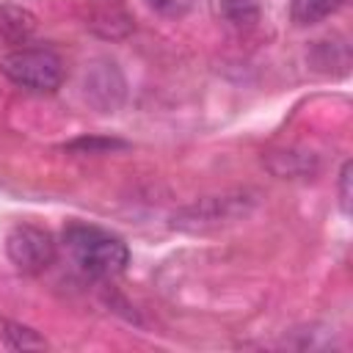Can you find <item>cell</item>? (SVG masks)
Segmentation results:
<instances>
[{
  "mask_svg": "<svg viewBox=\"0 0 353 353\" xmlns=\"http://www.w3.org/2000/svg\"><path fill=\"white\" fill-rule=\"evenodd\" d=\"M6 254L17 270L28 276H39L55 262L58 243L47 229L33 223H19L6 234Z\"/></svg>",
  "mask_w": 353,
  "mask_h": 353,
  "instance_id": "cell-4",
  "label": "cell"
},
{
  "mask_svg": "<svg viewBox=\"0 0 353 353\" xmlns=\"http://www.w3.org/2000/svg\"><path fill=\"white\" fill-rule=\"evenodd\" d=\"M350 160L342 163V171H339V210L347 215L350 212Z\"/></svg>",
  "mask_w": 353,
  "mask_h": 353,
  "instance_id": "cell-15",
  "label": "cell"
},
{
  "mask_svg": "<svg viewBox=\"0 0 353 353\" xmlns=\"http://www.w3.org/2000/svg\"><path fill=\"white\" fill-rule=\"evenodd\" d=\"M0 339L11 350H44L47 347V339L36 328L17 323V320H0Z\"/></svg>",
  "mask_w": 353,
  "mask_h": 353,
  "instance_id": "cell-11",
  "label": "cell"
},
{
  "mask_svg": "<svg viewBox=\"0 0 353 353\" xmlns=\"http://www.w3.org/2000/svg\"><path fill=\"white\" fill-rule=\"evenodd\" d=\"M345 3L347 0H290V19L298 28H309L334 17Z\"/></svg>",
  "mask_w": 353,
  "mask_h": 353,
  "instance_id": "cell-10",
  "label": "cell"
},
{
  "mask_svg": "<svg viewBox=\"0 0 353 353\" xmlns=\"http://www.w3.org/2000/svg\"><path fill=\"white\" fill-rule=\"evenodd\" d=\"M83 97L99 113L119 110L127 97V80H124V72L119 69V63L110 58L91 61L83 74Z\"/></svg>",
  "mask_w": 353,
  "mask_h": 353,
  "instance_id": "cell-5",
  "label": "cell"
},
{
  "mask_svg": "<svg viewBox=\"0 0 353 353\" xmlns=\"http://www.w3.org/2000/svg\"><path fill=\"white\" fill-rule=\"evenodd\" d=\"M36 17L25 6L0 3V39H6L8 44H28L36 33Z\"/></svg>",
  "mask_w": 353,
  "mask_h": 353,
  "instance_id": "cell-9",
  "label": "cell"
},
{
  "mask_svg": "<svg viewBox=\"0 0 353 353\" xmlns=\"http://www.w3.org/2000/svg\"><path fill=\"white\" fill-rule=\"evenodd\" d=\"M63 149L77 152V154H108V152L127 149V143L119 141V138H97V135H88V138H74V141H69Z\"/></svg>",
  "mask_w": 353,
  "mask_h": 353,
  "instance_id": "cell-13",
  "label": "cell"
},
{
  "mask_svg": "<svg viewBox=\"0 0 353 353\" xmlns=\"http://www.w3.org/2000/svg\"><path fill=\"white\" fill-rule=\"evenodd\" d=\"M85 28L99 39L116 41L135 30V17L124 6V0H88Z\"/></svg>",
  "mask_w": 353,
  "mask_h": 353,
  "instance_id": "cell-6",
  "label": "cell"
},
{
  "mask_svg": "<svg viewBox=\"0 0 353 353\" xmlns=\"http://www.w3.org/2000/svg\"><path fill=\"white\" fill-rule=\"evenodd\" d=\"M63 243L74 262L91 276H116L130 265V248L121 237L94 226V223H69L63 229Z\"/></svg>",
  "mask_w": 353,
  "mask_h": 353,
  "instance_id": "cell-1",
  "label": "cell"
},
{
  "mask_svg": "<svg viewBox=\"0 0 353 353\" xmlns=\"http://www.w3.org/2000/svg\"><path fill=\"white\" fill-rule=\"evenodd\" d=\"M256 207V196L251 190H232V193H215V196H201L171 215V229L176 232H212L229 223H237L251 215Z\"/></svg>",
  "mask_w": 353,
  "mask_h": 353,
  "instance_id": "cell-2",
  "label": "cell"
},
{
  "mask_svg": "<svg viewBox=\"0 0 353 353\" xmlns=\"http://www.w3.org/2000/svg\"><path fill=\"white\" fill-rule=\"evenodd\" d=\"M306 61L314 72L320 74H331V77H342L350 72V44L345 36H325L312 41Z\"/></svg>",
  "mask_w": 353,
  "mask_h": 353,
  "instance_id": "cell-8",
  "label": "cell"
},
{
  "mask_svg": "<svg viewBox=\"0 0 353 353\" xmlns=\"http://www.w3.org/2000/svg\"><path fill=\"white\" fill-rule=\"evenodd\" d=\"M221 17L229 25L248 30L259 22V3L256 0H221Z\"/></svg>",
  "mask_w": 353,
  "mask_h": 353,
  "instance_id": "cell-12",
  "label": "cell"
},
{
  "mask_svg": "<svg viewBox=\"0 0 353 353\" xmlns=\"http://www.w3.org/2000/svg\"><path fill=\"white\" fill-rule=\"evenodd\" d=\"M196 0H146V6L157 14V17H165V19H179L185 17L190 8H193Z\"/></svg>",
  "mask_w": 353,
  "mask_h": 353,
  "instance_id": "cell-14",
  "label": "cell"
},
{
  "mask_svg": "<svg viewBox=\"0 0 353 353\" xmlns=\"http://www.w3.org/2000/svg\"><path fill=\"white\" fill-rule=\"evenodd\" d=\"M265 168L279 176V179H312L320 171V160L314 152L298 149V146H284V149H270L262 157Z\"/></svg>",
  "mask_w": 353,
  "mask_h": 353,
  "instance_id": "cell-7",
  "label": "cell"
},
{
  "mask_svg": "<svg viewBox=\"0 0 353 353\" xmlns=\"http://www.w3.org/2000/svg\"><path fill=\"white\" fill-rule=\"evenodd\" d=\"M0 69L30 94H52L63 83V61L47 47H17L3 58Z\"/></svg>",
  "mask_w": 353,
  "mask_h": 353,
  "instance_id": "cell-3",
  "label": "cell"
}]
</instances>
